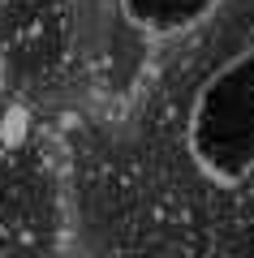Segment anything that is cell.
I'll list each match as a JSON object with an SVG mask.
<instances>
[{
	"label": "cell",
	"instance_id": "2",
	"mask_svg": "<svg viewBox=\"0 0 254 258\" xmlns=\"http://www.w3.org/2000/svg\"><path fill=\"white\" fill-rule=\"evenodd\" d=\"M224 0H117L121 18L151 39H177L211 18Z\"/></svg>",
	"mask_w": 254,
	"mask_h": 258
},
{
	"label": "cell",
	"instance_id": "1",
	"mask_svg": "<svg viewBox=\"0 0 254 258\" xmlns=\"http://www.w3.org/2000/svg\"><path fill=\"white\" fill-rule=\"evenodd\" d=\"M185 151L207 181L224 189L245 185L254 168V43L198 86L185 120Z\"/></svg>",
	"mask_w": 254,
	"mask_h": 258
},
{
	"label": "cell",
	"instance_id": "3",
	"mask_svg": "<svg viewBox=\"0 0 254 258\" xmlns=\"http://www.w3.org/2000/svg\"><path fill=\"white\" fill-rule=\"evenodd\" d=\"M245 194H250V203H254V168H250V176H245Z\"/></svg>",
	"mask_w": 254,
	"mask_h": 258
}]
</instances>
